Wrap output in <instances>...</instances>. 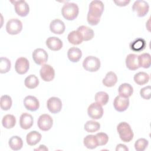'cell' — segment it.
Segmentation results:
<instances>
[{
	"label": "cell",
	"instance_id": "obj_23",
	"mask_svg": "<svg viewBox=\"0 0 151 151\" xmlns=\"http://www.w3.org/2000/svg\"><path fill=\"white\" fill-rule=\"evenodd\" d=\"M146 45V41L142 38H137L130 44V48L134 51L139 52L143 51Z\"/></svg>",
	"mask_w": 151,
	"mask_h": 151
},
{
	"label": "cell",
	"instance_id": "obj_7",
	"mask_svg": "<svg viewBox=\"0 0 151 151\" xmlns=\"http://www.w3.org/2000/svg\"><path fill=\"white\" fill-rule=\"evenodd\" d=\"M53 124L52 118L47 114H41L37 122V125L39 129L42 131H48L52 127Z\"/></svg>",
	"mask_w": 151,
	"mask_h": 151
},
{
	"label": "cell",
	"instance_id": "obj_12",
	"mask_svg": "<svg viewBox=\"0 0 151 151\" xmlns=\"http://www.w3.org/2000/svg\"><path fill=\"white\" fill-rule=\"evenodd\" d=\"M48 110L53 114L59 113L62 109V101L57 97H50L47 102Z\"/></svg>",
	"mask_w": 151,
	"mask_h": 151
},
{
	"label": "cell",
	"instance_id": "obj_20",
	"mask_svg": "<svg viewBox=\"0 0 151 151\" xmlns=\"http://www.w3.org/2000/svg\"><path fill=\"white\" fill-rule=\"evenodd\" d=\"M82 56L81 50L77 47H73L69 48L67 51V57L69 60L73 63L78 62Z\"/></svg>",
	"mask_w": 151,
	"mask_h": 151
},
{
	"label": "cell",
	"instance_id": "obj_28",
	"mask_svg": "<svg viewBox=\"0 0 151 151\" xmlns=\"http://www.w3.org/2000/svg\"><path fill=\"white\" fill-rule=\"evenodd\" d=\"M8 144L12 150H18L22 147L23 142L20 137L18 136H14L9 139Z\"/></svg>",
	"mask_w": 151,
	"mask_h": 151
},
{
	"label": "cell",
	"instance_id": "obj_29",
	"mask_svg": "<svg viewBox=\"0 0 151 151\" xmlns=\"http://www.w3.org/2000/svg\"><path fill=\"white\" fill-rule=\"evenodd\" d=\"M138 63L140 67L148 68L150 67L151 58L149 53H143L138 56Z\"/></svg>",
	"mask_w": 151,
	"mask_h": 151
},
{
	"label": "cell",
	"instance_id": "obj_6",
	"mask_svg": "<svg viewBox=\"0 0 151 151\" xmlns=\"http://www.w3.org/2000/svg\"><path fill=\"white\" fill-rule=\"evenodd\" d=\"M22 29L21 21L17 18L10 19L6 23V31L10 35H17Z\"/></svg>",
	"mask_w": 151,
	"mask_h": 151
},
{
	"label": "cell",
	"instance_id": "obj_11",
	"mask_svg": "<svg viewBox=\"0 0 151 151\" xmlns=\"http://www.w3.org/2000/svg\"><path fill=\"white\" fill-rule=\"evenodd\" d=\"M129 106V99L122 96H117L113 101V106L115 110L119 112H123L127 110Z\"/></svg>",
	"mask_w": 151,
	"mask_h": 151
},
{
	"label": "cell",
	"instance_id": "obj_14",
	"mask_svg": "<svg viewBox=\"0 0 151 151\" xmlns=\"http://www.w3.org/2000/svg\"><path fill=\"white\" fill-rule=\"evenodd\" d=\"M14 8L15 12L20 17H26L29 12V7L25 1H14Z\"/></svg>",
	"mask_w": 151,
	"mask_h": 151
},
{
	"label": "cell",
	"instance_id": "obj_35",
	"mask_svg": "<svg viewBox=\"0 0 151 151\" xmlns=\"http://www.w3.org/2000/svg\"><path fill=\"white\" fill-rule=\"evenodd\" d=\"M12 99L8 95H3L1 97L0 106L2 110L6 111L11 109L12 106Z\"/></svg>",
	"mask_w": 151,
	"mask_h": 151
},
{
	"label": "cell",
	"instance_id": "obj_34",
	"mask_svg": "<svg viewBox=\"0 0 151 151\" xmlns=\"http://www.w3.org/2000/svg\"><path fill=\"white\" fill-rule=\"evenodd\" d=\"M100 128V123L94 120H88L84 124V130L88 133L96 132L98 131Z\"/></svg>",
	"mask_w": 151,
	"mask_h": 151
},
{
	"label": "cell",
	"instance_id": "obj_21",
	"mask_svg": "<svg viewBox=\"0 0 151 151\" xmlns=\"http://www.w3.org/2000/svg\"><path fill=\"white\" fill-rule=\"evenodd\" d=\"M42 138L41 134L37 131H31L29 132L26 136V141L28 145L35 146L39 143Z\"/></svg>",
	"mask_w": 151,
	"mask_h": 151
},
{
	"label": "cell",
	"instance_id": "obj_3",
	"mask_svg": "<svg viewBox=\"0 0 151 151\" xmlns=\"http://www.w3.org/2000/svg\"><path fill=\"white\" fill-rule=\"evenodd\" d=\"M117 131L120 139L124 142H129L133 138V132L130 126L126 122L120 123L117 126Z\"/></svg>",
	"mask_w": 151,
	"mask_h": 151
},
{
	"label": "cell",
	"instance_id": "obj_40",
	"mask_svg": "<svg viewBox=\"0 0 151 151\" xmlns=\"http://www.w3.org/2000/svg\"><path fill=\"white\" fill-rule=\"evenodd\" d=\"M130 1L129 0H121V1H114V2L119 6H126L128 4H129Z\"/></svg>",
	"mask_w": 151,
	"mask_h": 151
},
{
	"label": "cell",
	"instance_id": "obj_5",
	"mask_svg": "<svg viewBox=\"0 0 151 151\" xmlns=\"http://www.w3.org/2000/svg\"><path fill=\"white\" fill-rule=\"evenodd\" d=\"M149 4L143 0L136 1L132 6V10L139 17H145L149 12Z\"/></svg>",
	"mask_w": 151,
	"mask_h": 151
},
{
	"label": "cell",
	"instance_id": "obj_1",
	"mask_svg": "<svg viewBox=\"0 0 151 151\" xmlns=\"http://www.w3.org/2000/svg\"><path fill=\"white\" fill-rule=\"evenodd\" d=\"M104 8V4L101 1L94 0L90 2L87 16V20L90 25L94 26L99 24Z\"/></svg>",
	"mask_w": 151,
	"mask_h": 151
},
{
	"label": "cell",
	"instance_id": "obj_33",
	"mask_svg": "<svg viewBox=\"0 0 151 151\" xmlns=\"http://www.w3.org/2000/svg\"><path fill=\"white\" fill-rule=\"evenodd\" d=\"M96 103L100 104L101 106L106 105L109 100V94L104 91H99L95 94Z\"/></svg>",
	"mask_w": 151,
	"mask_h": 151
},
{
	"label": "cell",
	"instance_id": "obj_22",
	"mask_svg": "<svg viewBox=\"0 0 151 151\" xmlns=\"http://www.w3.org/2000/svg\"><path fill=\"white\" fill-rule=\"evenodd\" d=\"M77 31L81 34L83 41H89L93 39L94 35L93 30L87 26L81 25L77 28Z\"/></svg>",
	"mask_w": 151,
	"mask_h": 151
},
{
	"label": "cell",
	"instance_id": "obj_27",
	"mask_svg": "<svg viewBox=\"0 0 151 151\" xmlns=\"http://www.w3.org/2000/svg\"><path fill=\"white\" fill-rule=\"evenodd\" d=\"M84 145L89 149H94L98 146V142L95 135L90 134L86 136L83 139Z\"/></svg>",
	"mask_w": 151,
	"mask_h": 151
},
{
	"label": "cell",
	"instance_id": "obj_16",
	"mask_svg": "<svg viewBox=\"0 0 151 151\" xmlns=\"http://www.w3.org/2000/svg\"><path fill=\"white\" fill-rule=\"evenodd\" d=\"M50 31L55 34H62L64 33L65 26L63 21L59 19L52 20L50 24Z\"/></svg>",
	"mask_w": 151,
	"mask_h": 151
},
{
	"label": "cell",
	"instance_id": "obj_25",
	"mask_svg": "<svg viewBox=\"0 0 151 151\" xmlns=\"http://www.w3.org/2000/svg\"><path fill=\"white\" fill-rule=\"evenodd\" d=\"M118 91L120 96L129 98L132 95L133 93V88L130 84L123 83L119 86Z\"/></svg>",
	"mask_w": 151,
	"mask_h": 151
},
{
	"label": "cell",
	"instance_id": "obj_32",
	"mask_svg": "<svg viewBox=\"0 0 151 151\" xmlns=\"http://www.w3.org/2000/svg\"><path fill=\"white\" fill-rule=\"evenodd\" d=\"M2 126L6 129H11L16 124V119L12 114H6L4 116L2 120Z\"/></svg>",
	"mask_w": 151,
	"mask_h": 151
},
{
	"label": "cell",
	"instance_id": "obj_2",
	"mask_svg": "<svg viewBox=\"0 0 151 151\" xmlns=\"http://www.w3.org/2000/svg\"><path fill=\"white\" fill-rule=\"evenodd\" d=\"M79 12L78 5L73 2H68L65 4L61 9V14L63 17L68 21H72L76 19Z\"/></svg>",
	"mask_w": 151,
	"mask_h": 151
},
{
	"label": "cell",
	"instance_id": "obj_10",
	"mask_svg": "<svg viewBox=\"0 0 151 151\" xmlns=\"http://www.w3.org/2000/svg\"><path fill=\"white\" fill-rule=\"evenodd\" d=\"M40 74L42 80L47 82L52 81L55 77V71L53 67L49 64L42 65L40 69Z\"/></svg>",
	"mask_w": 151,
	"mask_h": 151
},
{
	"label": "cell",
	"instance_id": "obj_19",
	"mask_svg": "<svg viewBox=\"0 0 151 151\" xmlns=\"http://www.w3.org/2000/svg\"><path fill=\"white\" fill-rule=\"evenodd\" d=\"M126 65L130 70H136L140 67L138 63V55L135 54H129L126 58Z\"/></svg>",
	"mask_w": 151,
	"mask_h": 151
},
{
	"label": "cell",
	"instance_id": "obj_26",
	"mask_svg": "<svg viewBox=\"0 0 151 151\" xmlns=\"http://www.w3.org/2000/svg\"><path fill=\"white\" fill-rule=\"evenodd\" d=\"M67 39L69 42L73 45L80 44L83 41L81 34L77 30L70 32L68 35Z\"/></svg>",
	"mask_w": 151,
	"mask_h": 151
},
{
	"label": "cell",
	"instance_id": "obj_17",
	"mask_svg": "<svg viewBox=\"0 0 151 151\" xmlns=\"http://www.w3.org/2000/svg\"><path fill=\"white\" fill-rule=\"evenodd\" d=\"M34 123L32 116L27 113H22L19 117L20 127L25 130L30 129Z\"/></svg>",
	"mask_w": 151,
	"mask_h": 151
},
{
	"label": "cell",
	"instance_id": "obj_42",
	"mask_svg": "<svg viewBox=\"0 0 151 151\" xmlns=\"http://www.w3.org/2000/svg\"><path fill=\"white\" fill-rule=\"evenodd\" d=\"M35 150H48V148L44 145H41L38 148L35 149Z\"/></svg>",
	"mask_w": 151,
	"mask_h": 151
},
{
	"label": "cell",
	"instance_id": "obj_18",
	"mask_svg": "<svg viewBox=\"0 0 151 151\" xmlns=\"http://www.w3.org/2000/svg\"><path fill=\"white\" fill-rule=\"evenodd\" d=\"M46 45L52 51H58L63 47V42L58 37H50L46 40Z\"/></svg>",
	"mask_w": 151,
	"mask_h": 151
},
{
	"label": "cell",
	"instance_id": "obj_13",
	"mask_svg": "<svg viewBox=\"0 0 151 151\" xmlns=\"http://www.w3.org/2000/svg\"><path fill=\"white\" fill-rule=\"evenodd\" d=\"M29 68V61L25 57L18 58L15 64V69L19 74H25Z\"/></svg>",
	"mask_w": 151,
	"mask_h": 151
},
{
	"label": "cell",
	"instance_id": "obj_36",
	"mask_svg": "<svg viewBox=\"0 0 151 151\" xmlns=\"http://www.w3.org/2000/svg\"><path fill=\"white\" fill-rule=\"evenodd\" d=\"M11 67L10 60L6 57H1L0 59V73L2 74L8 73Z\"/></svg>",
	"mask_w": 151,
	"mask_h": 151
},
{
	"label": "cell",
	"instance_id": "obj_4",
	"mask_svg": "<svg viewBox=\"0 0 151 151\" xmlns=\"http://www.w3.org/2000/svg\"><path fill=\"white\" fill-rule=\"evenodd\" d=\"M100 60L94 56H88L84 58L83 62V68L90 72H96L99 70L100 67Z\"/></svg>",
	"mask_w": 151,
	"mask_h": 151
},
{
	"label": "cell",
	"instance_id": "obj_31",
	"mask_svg": "<svg viewBox=\"0 0 151 151\" xmlns=\"http://www.w3.org/2000/svg\"><path fill=\"white\" fill-rule=\"evenodd\" d=\"M24 84L28 88L33 89L38 86L39 80L35 75L31 74L25 78Z\"/></svg>",
	"mask_w": 151,
	"mask_h": 151
},
{
	"label": "cell",
	"instance_id": "obj_15",
	"mask_svg": "<svg viewBox=\"0 0 151 151\" xmlns=\"http://www.w3.org/2000/svg\"><path fill=\"white\" fill-rule=\"evenodd\" d=\"M24 105L28 110L35 111L39 109L40 102L35 97L27 96L24 99Z\"/></svg>",
	"mask_w": 151,
	"mask_h": 151
},
{
	"label": "cell",
	"instance_id": "obj_38",
	"mask_svg": "<svg viewBox=\"0 0 151 151\" xmlns=\"http://www.w3.org/2000/svg\"><path fill=\"white\" fill-rule=\"evenodd\" d=\"M95 136L99 146H104L106 145L109 141V136L105 133L100 132L97 133Z\"/></svg>",
	"mask_w": 151,
	"mask_h": 151
},
{
	"label": "cell",
	"instance_id": "obj_39",
	"mask_svg": "<svg viewBox=\"0 0 151 151\" xmlns=\"http://www.w3.org/2000/svg\"><path fill=\"white\" fill-rule=\"evenodd\" d=\"M151 87L150 86H147L142 88L140 91V96L145 100H149L151 97Z\"/></svg>",
	"mask_w": 151,
	"mask_h": 151
},
{
	"label": "cell",
	"instance_id": "obj_37",
	"mask_svg": "<svg viewBox=\"0 0 151 151\" xmlns=\"http://www.w3.org/2000/svg\"><path fill=\"white\" fill-rule=\"evenodd\" d=\"M149 145L147 140L144 138H140L137 140L134 143V148L137 151H144Z\"/></svg>",
	"mask_w": 151,
	"mask_h": 151
},
{
	"label": "cell",
	"instance_id": "obj_30",
	"mask_svg": "<svg viewBox=\"0 0 151 151\" xmlns=\"http://www.w3.org/2000/svg\"><path fill=\"white\" fill-rule=\"evenodd\" d=\"M149 78V75L147 73L143 71H140L134 74L133 79L137 84L142 86L148 83Z\"/></svg>",
	"mask_w": 151,
	"mask_h": 151
},
{
	"label": "cell",
	"instance_id": "obj_24",
	"mask_svg": "<svg viewBox=\"0 0 151 151\" xmlns=\"http://www.w3.org/2000/svg\"><path fill=\"white\" fill-rule=\"evenodd\" d=\"M117 81V77L116 74L113 71L108 72L105 77L103 79L102 83L104 86L107 87H111L114 86Z\"/></svg>",
	"mask_w": 151,
	"mask_h": 151
},
{
	"label": "cell",
	"instance_id": "obj_41",
	"mask_svg": "<svg viewBox=\"0 0 151 151\" xmlns=\"http://www.w3.org/2000/svg\"><path fill=\"white\" fill-rule=\"evenodd\" d=\"M116 151H119V150H123V151H128L129 149L125 145L123 144H119L117 145L116 148Z\"/></svg>",
	"mask_w": 151,
	"mask_h": 151
},
{
	"label": "cell",
	"instance_id": "obj_9",
	"mask_svg": "<svg viewBox=\"0 0 151 151\" xmlns=\"http://www.w3.org/2000/svg\"><path fill=\"white\" fill-rule=\"evenodd\" d=\"M34 61L38 65H44L48 60V55L45 50L42 48H37L32 54Z\"/></svg>",
	"mask_w": 151,
	"mask_h": 151
},
{
	"label": "cell",
	"instance_id": "obj_8",
	"mask_svg": "<svg viewBox=\"0 0 151 151\" xmlns=\"http://www.w3.org/2000/svg\"><path fill=\"white\" fill-rule=\"evenodd\" d=\"M87 113L88 116L93 119H100L103 115V109L100 104L97 103H93L88 106Z\"/></svg>",
	"mask_w": 151,
	"mask_h": 151
}]
</instances>
